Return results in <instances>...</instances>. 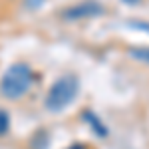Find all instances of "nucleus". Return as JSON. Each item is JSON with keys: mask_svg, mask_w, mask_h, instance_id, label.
I'll return each mask as SVG.
<instances>
[{"mask_svg": "<svg viewBox=\"0 0 149 149\" xmlns=\"http://www.w3.org/2000/svg\"><path fill=\"white\" fill-rule=\"evenodd\" d=\"M32 81H34L32 68L24 62H16L0 78V93L6 100H20L30 92Z\"/></svg>", "mask_w": 149, "mask_h": 149, "instance_id": "1", "label": "nucleus"}, {"mask_svg": "<svg viewBox=\"0 0 149 149\" xmlns=\"http://www.w3.org/2000/svg\"><path fill=\"white\" fill-rule=\"evenodd\" d=\"M78 93H80V81H78V78L72 76V74H66V76L58 78L50 86L46 97H44V107L48 111H54V113L64 111L70 103L76 100Z\"/></svg>", "mask_w": 149, "mask_h": 149, "instance_id": "2", "label": "nucleus"}, {"mask_svg": "<svg viewBox=\"0 0 149 149\" xmlns=\"http://www.w3.org/2000/svg\"><path fill=\"white\" fill-rule=\"evenodd\" d=\"M103 12L102 4L97 2H80V4H74V6H68L66 10L62 12V18L68 20V22H76V20H84V18H93V16H100Z\"/></svg>", "mask_w": 149, "mask_h": 149, "instance_id": "3", "label": "nucleus"}, {"mask_svg": "<svg viewBox=\"0 0 149 149\" xmlns=\"http://www.w3.org/2000/svg\"><path fill=\"white\" fill-rule=\"evenodd\" d=\"M81 115H84V119L88 121V125L92 127V129L97 133V135H100V137H107V127L103 125L102 119H100L95 113H92V111H84Z\"/></svg>", "mask_w": 149, "mask_h": 149, "instance_id": "4", "label": "nucleus"}, {"mask_svg": "<svg viewBox=\"0 0 149 149\" xmlns=\"http://www.w3.org/2000/svg\"><path fill=\"white\" fill-rule=\"evenodd\" d=\"M129 56L135 58V60H139V62H147L149 64V48H131L129 50Z\"/></svg>", "mask_w": 149, "mask_h": 149, "instance_id": "5", "label": "nucleus"}, {"mask_svg": "<svg viewBox=\"0 0 149 149\" xmlns=\"http://www.w3.org/2000/svg\"><path fill=\"white\" fill-rule=\"evenodd\" d=\"M10 129V115L6 109H0V137H4Z\"/></svg>", "mask_w": 149, "mask_h": 149, "instance_id": "6", "label": "nucleus"}, {"mask_svg": "<svg viewBox=\"0 0 149 149\" xmlns=\"http://www.w3.org/2000/svg\"><path fill=\"white\" fill-rule=\"evenodd\" d=\"M137 28H143V30H147V32H149V24H141V26H137Z\"/></svg>", "mask_w": 149, "mask_h": 149, "instance_id": "7", "label": "nucleus"}, {"mask_svg": "<svg viewBox=\"0 0 149 149\" xmlns=\"http://www.w3.org/2000/svg\"><path fill=\"white\" fill-rule=\"evenodd\" d=\"M123 2H127V4H135V2H139V0H123Z\"/></svg>", "mask_w": 149, "mask_h": 149, "instance_id": "8", "label": "nucleus"}, {"mask_svg": "<svg viewBox=\"0 0 149 149\" xmlns=\"http://www.w3.org/2000/svg\"><path fill=\"white\" fill-rule=\"evenodd\" d=\"M70 149H84V147H81V145H72Z\"/></svg>", "mask_w": 149, "mask_h": 149, "instance_id": "9", "label": "nucleus"}, {"mask_svg": "<svg viewBox=\"0 0 149 149\" xmlns=\"http://www.w3.org/2000/svg\"><path fill=\"white\" fill-rule=\"evenodd\" d=\"M28 2H34V4H38V2H42V0H28Z\"/></svg>", "mask_w": 149, "mask_h": 149, "instance_id": "10", "label": "nucleus"}]
</instances>
